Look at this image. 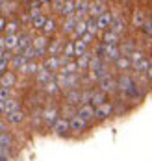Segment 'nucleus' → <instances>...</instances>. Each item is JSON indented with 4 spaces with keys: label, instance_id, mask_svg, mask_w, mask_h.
<instances>
[{
    "label": "nucleus",
    "instance_id": "1",
    "mask_svg": "<svg viewBox=\"0 0 152 161\" xmlns=\"http://www.w3.org/2000/svg\"><path fill=\"white\" fill-rule=\"evenodd\" d=\"M61 117V113H59V109L56 108V106H47L45 109H43V124L47 126V128H50L56 124V120Z\"/></svg>",
    "mask_w": 152,
    "mask_h": 161
},
{
    "label": "nucleus",
    "instance_id": "2",
    "mask_svg": "<svg viewBox=\"0 0 152 161\" xmlns=\"http://www.w3.org/2000/svg\"><path fill=\"white\" fill-rule=\"evenodd\" d=\"M97 83H99V91L106 93V95H110V93H115V91H117V80H115L111 74H108V76L100 78Z\"/></svg>",
    "mask_w": 152,
    "mask_h": 161
},
{
    "label": "nucleus",
    "instance_id": "3",
    "mask_svg": "<svg viewBox=\"0 0 152 161\" xmlns=\"http://www.w3.org/2000/svg\"><path fill=\"white\" fill-rule=\"evenodd\" d=\"M69 131H70V122H69V119H65V117H59L56 120V124L52 126V133L58 135V137H67Z\"/></svg>",
    "mask_w": 152,
    "mask_h": 161
},
{
    "label": "nucleus",
    "instance_id": "4",
    "mask_svg": "<svg viewBox=\"0 0 152 161\" xmlns=\"http://www.w3.org/2000/svg\"><path fill=\"white\" fill-rule=\"evenodd\" d=\"M69 122H70V131H72V133H76V135H80V133H84V131L89 130V122L84 120L80 115L70 117V119H69Z\"/></svg>",
    "mask_w": 152,
    "mask_h": 161
},
{
    "label": "nucleus",
    "instance_id": "5",
    "mask_svg": "<svg viewBox=\"0 0 152 161\" xmlns=\"http://www.w3.org/2000/svg\"><path fill=\"white\" fill-rule=\"evenodd\" d=\"M76 115H80V117H82L84 120H87V122L97 120V109H95L91 104H82V106H78Z\"/></svg>",
    "mask_w": 152,
    "mask_h": 161
},
{
    "label": "nucleus",
    "instance_id": "6",
    "mask_svg": "<svg viewBox=\"0 0 152 161\" xmlns=\"http://www.w3.org/2000/svg\"><path fill=\"white\" fill-rule=\"evenodd\" d=\"M65 104L78 108V106L82 104V91H80V89H70V91H65Z\"/></svg>",
    "mask_w": 152,
    "mask_h": 161
},
{
    "label": "nucleus",
    "instance_id": "7",
    "mask_svg": "<svg viewBox=\"0 0 152 161\" xmlns=\"http://www.w3.org/2000/svg\"><path fill=\"white\" fill-rule=\"evenodd\" d=\"M95 109H97V120H99V119L104 120V119H108V117H111V115L115 113V106H113L111 102H104L102 106L95 108Z\"/></svg>",
    "mask_w": 152,
    "mask_h": 161
},
{
    "label": "nucleus",
    "instance_id": "8",
    "mask_svg": "<svg viewBox=\"0 0 152 161\" xmlns=\"http://www.w3.org/2000/svg\"><path fill=\"white\" fill-rule=\"evenodd\" d=\"M104 11H108V9H106V4H102V2H99V0H91V4H89V9H87V17L99 19V17H100Z\"/></svg>",
    "mask_w": 152,
    "mask_h": 161
},
{
    "label": "nucleus",
    "instance_id": "9",
    "mask_svg": "<svg viewBox=\"0 0 152 161\" xmlns=\"http://www.w3.org/2000/svg\"><path fill=\"white\" fill-rule=\"evenodd\" d=\"M56 78V72H52L48 69H45L43 65H41V69H39V72L35 74V81L39 83V85H45V83H48L50 80Z\"/></svg>",
    "mask_w": 152,
    "mask_h": 161
},
{
    "label": "nucleus",
    "instance_id": "10",
    "mask_svg": "<svg viewBox=\"0 0 152 161\" xmlns=\"http://www.w3.org/2000/svg\"><path fill=\"white\" fill-rule=\"evenodd\" d=\"M110 30H111V32H115L117 35L124 33V30H126V20H124V17L119 15V13H113V22H111Z\"/></svg>",
    "mask_w": 152,
    "mask_h": 161
},
{
    "label": "nucleus",
    "instance_id": "11",
    "mask_svg": "<svg viewBox=\"0 0 152 161\" xmlns=\"http://www.w3.org/2000/svg\"><path fill=\"white\" fill-rule=\"evenodd\" d=\"M111 22H113V11H104V13L97 19V24H99V30H100V32L110 30Z\"/></svg>",
    "mask_w": 152,
    "mask_h": 161
},
{
    "label": "nucleus",
    "instance_id": "12",
    "mask_svg": "<svg viewBox=\"0 0 152 161\" xmlns=\"http://www.w3.org/2000/svg\"><path fill=\"white\" fill-rule=\"evenodd\" d=\"M6 120H8V124H11V126H20V124L26 120V113L22 111V109L13 111V113H9V115H6Z\"/></svg>",
    "mask_w": 152,
    "mask_h": 161
},
{
    "label": "nucleus",
    "instance_id": "13",
    "mask_svg": "<svg viewBox=\"0 0 152 161\" xmlns=\"http://www.w3.org/2000/svg\"><path fill=\"white\" fill-rule=\"evenodd\" d=\"M48 45H50V39L47 37V35H35L34 37V43H32V47H34L35 50H41V52H47V48H48Z\"/></svg>",
    "mask_w": 152,
    "mask_h": 161
},
{
    "label": "nucleus",
    "instance_id": "14",
    "mask_svg": "<svg viewBox=\"0 0 152 161\" xmlns=\"http://www.w3.org/2000/svg\"><path fill=\"white\" fill-rule=\"evenodd\" d=\"M39 69H41V65H39V63L34 59V61H28V63L24 65V67L19 70V72H20L22 76H35V74L39 72Z\"/></svg>",
    "mask_w": 152,
    "mask_h": 161
},
{
    "label": "nucleus",
    "instance_id": "15",
    "mask_svg": "<svg viewBox=\"0 0 152 161\" xmlns=\"http://www.w3.org/2000/svg\"><path fill=\"white\" fill-rule=\"evenodd\" d=\"M63 41L61 39H54L50 41V45H48V48H47V54L48 56H61L63 54Z\"/></svg>",
    "mask_w": 152,
    "mask_h": 161
},
{
    "label": "nucleus",
    "instance_id": "16",
    "mask_svg": "<svg viewBox=\"0 0 152 161\" xmlns=\"http://www.w3.org/2000/svg\"><path fill=\"white\" fill-rule=\"evenodd\" d=\"M19 37L20 33H11V35H4V48L13 52L19 47Z\"/></svg>",
    "mask_w": 152,
    "mask_h": 161
},
{
    "label": "nucleus",
    "instance_id": "17",
    "mask_svg": "<svg viewBox=\"0 0 152 161\" xmlns=\"http://www.w3.org/2000/svg\"><path fill=\"white\" fill-rule=\"evenodd\" d=\"M43 91H45L48 97H58V95L61 93V87H59V83L56 81V78H54V80H50L48 83L43 85Z\"/></svg>",
    "mask_w": 152,
    "mask_h": 161
},
{
    "label": "nucleus",
    "instance_id": "18",
    "mask_svg": "<svg viewBox=\"0 0 152 161\" xmlns=\"http://www.w3.org/2000/svg\"><path fill=\"white\" fill-rule=\"evenodd\" d=\"M56 30H58V22H56V19H54V17H48L47 22H45V26L41 28V33L47 35V37H50V35L56 33Z\"/></svg>",
    "mask_w": 152,
    "mask_h": 161
},
{
    "label": "nucleus",
    "instance_id": "19",
    "mask_svg": "<svg viewBox=\"0 0 152 161\" xmlns=\"http://www.w3.org/2000/svg\"><path fill=\"white\" fill-rule=\"evenodd\" d=\"M43 67L48 69L52 72H58L61 69V63H59V56H48L45 61H43Z\"/></svg>",
    "mask_w": 152,
    "mask_h": 161
},
{
    "label": "nucleus",
    "instance_id": "20",
    "mask_svg": "<svg viewBox=\"0 0 152 161\" xmlns=\"http://www.w3.org/2000/svg\"><path fill=\"white\" fill-rule=\"evenodd\" d=\"M17 83V76H15V72H11V70H8V72H4L2 74V78H0V87H13Z\"/></svg>",
    "mask_w": 152,
    "mask_h": 161
},
{
    "label": "nucleus",
    "instance_id": "21",
    "mask_svg": "<svg viewBox=\"0 0 152 161\" xmlns=\"http://www.w3.org/2000/svg\"><path fill=\"white\" fill-rule=\"evenodd\" d=\"M102 43L104 45H119L121 43V35H117L111 30H106V32L102 33Z\"/></svg>",
    "mask_w": 152,
    "mask_h": 161
},
{
    "label": "nucleus",
    "instance_id": "22",
    "mask_svg": "<svg viewBox=\"0 0 152 161\" xmlns=\"http://www.w3.org/2000/svg\"><path fill=\"white\" fill-rule=\"evenodd\" d=\"M145 22H147L145 11H143V9H135L134 13H132V24H134L135 28H143Z\"/></svg>",
    "mask_w": 152,
    "mask_h": 161
},
{
    "label": "nucleus",
    "instance_id": "23",
    "mask_svg": "<svg viewBox=\"0 0 152 161\" xmlns=\"http://www.w3.org/2000/svg\"><path fill=\"white\" fill-rule=\"evenodd\" d=\"M26 63H28V59H26L22 54H17V56L11 58V61H9V69H11V70H20Z\"/></svg>",
    "mask_w": 152,
    "mask_h": 161
},
{
    "label": "nucleus",
    "instance_id": "24",
    "mask_svg": "<svg viewBox=\"0 0 152 161\" xmlns=\"http://www.w3.org/2000/svg\"><path fill=\"white\" fill-rule=\"evenodd\" d=\"M119 50H121V56H130L135 48V41L134 39H128V41H124L122 45H119Z\"/></svg>",
    "mask_w": 152,
    "mask_h": 161
},
{
    "label": "nucleus",
    "instance_id": "25",
    "mask_svg": "<svg viewBox=\"0 0 152 161\" xmlns=\"http://www.w3.org/2000/svg\"><path fill=\"white\" fill-rule=\"evenodd\" d=\"M91 58H93V54H89V52H85L84 56L76 58V65H78V69H80V70H89V63H91Z\"/></svg>",
    "mask_w": 152,
    "mask_h": 161
},
{
    "label": "nucleus",
    "instance_id": "26",
    "mask_svg": "<svg viewBox=\"0 0 152 161\" xmlns=\"http://www.w3.org/2000/svg\"><path fill=\"white\" fill-rule=\"evenodd\" d=\"M74 13H76V0H65L61 15L67 19V17H74Z\"/></svg>",
    "mask_w": 152,
    "mask_h": 161
},
{
    "label": "nucleus",
    "instance_id": "27",
    "mask_svg": "<svg viewBox=\"0 0 152 161\" xmlns=\"http://www.w3.org/2000/svg\"><path fill=\"white\" fill-rule=\"evenodd\" d=\"M76 24H78V20H76L74 17H67V19L63 20V33H65V35H69V33H74Z\"/></svg>",
    "mask_w": 152,
    "mask_h": 161
},
{
    "label": "nucleus",
    "instance_id": "28",
    "mask_svg": "<svg viewBox=\"0 0 152 161\" xmlns=\"http://www.w3.org/2000/svg\"><path fill=\"white\" fill-rule=\"evenodd\" d=\"M104 102H108V95L102 93V91H95V95H93V98H91V106H93V108H99V106H102Z\"/></svg>",
    "mask_w": 152,
    "mask_h": 161
},
{
    "label": "nucleus",
    "instance_id": "29",
    "mask_svg": "<svg viewBox=\"0 0 152 161\" xmlns=\"http://www.w3.org/2000/svg\"><path fill=\"white\" fill-rule=\"evenodd\" d=\"M4 106H6V115H9V113L20 109V100H17V98H9V100L4 102Z\"/></svg>",
    "mask_w": 152,
    "mask_h": 161
},
{
    "label": "nucleus",
    "instance_id": "30",
    "mask_svg": "<svg viewBox=\"0 0 152 161\" xmlns=\"http://www.w3.org/2000/svg\"><path fill=\"white\" fill-rule=\"evenodd\" d=\"M87 43H84V39H76L74 41V58H80V56H84L85 52H87Z\"/></svg>",
    "mask_w": 152,
    "mask_h": 161
},
{
    "label": "nucleus",
    "instance_id": "31",
    "mask_svg": "<svg viewBox=\"0 0 152 161\" xmlns=\"http://www.w3.org/2000/svg\"><path fill=\"white\" fill-rule=\"evenodd\" d=\"M84 33H87V19H85V20H78V24H76V28H74V33H72V35H74L76 39H80Z\"/></svg>",
    "mask_w": 152,
    "mask_h": 161
},
{
    "label": "nucleus",
    "instance_id": "32",
    "mask_svg": "<svg viewBox=\"0 0 152 161\" xmlns=\"http://www.w3.org/2000/svg\"><path fill=\"white\" fill-rule=\"evenodd\" d=\"M115 67H117L119 70H128V69L132 67V61H130L128 56H121L117 61H115Z\"/></svg>",
    "mask_w": 152,
    "mask_h": 161
},
{
    "label": "nucleus",
    "instance_id": "33",
    "mask_svg": "<svg viewBox=\"0 0 152 161\" xmlns=\"http://www.w3.org/2000/svg\"><path fill=\"white\" fill-rule=\"evenodd\" d=\"M0 11L2 15H11L13 11H17V2H4L0 6Z\"/></svg>",
    "mask_w": 152,
    "mask_h": 161
},
{
    "label": "nucleus",
    "instance_id": "34",
    "mask_svg": "<svg viewBox=\"0 0 152 161\" xmlns=\"http://www.w3.org/2000/svg\"><path fill=\"white\" fill-rule=\"evenodd\" d=\"M150 65H152V63H150V61H149V59H147V58H145V59H141L139 63L132 65V69H134V70H135V72H137V74H141V72H147Z\"/></svg>",
    "mask_w": 152,
    "mask_h": 161
},
{
    "label": "nucleus",
    "instance_id": "35",
    "mask_svg": "<svg viewBox=\"0 0 152 161\" xmlns=\"http://www.w3.org/2000/svg\"><path fill=\"white\" fill-rule=\"evenodd\" d=\"M20 30V22L19 20H8V24H6V35H11V33H19Z\"/></svg>",
    "mask_w": 152,
    "mask_h": 161
},
{
    "label": "nucleus",
    "instance_id": "36",
    "mask_svg": "<svg viewBox=\"0 0 152 161\" xmlns=\"http://www.w3.org/2000/svg\"><path fill=\"white\" fill-rule=\"evenodd\" d=\"M47 19H48V17H45V15H43V13H41V15L34 17L30 24H32V28H35V30H41V28L45 26V22H47Z\"/></svg>",
    "mask_w": 152,
    "mask_h": 161
},
{
    "label": "nucleus",
    "instance_id": "37",
    "mask_svg": "<svg viewBox=\"0 0 152 161\" xmlns=\"http://www.w3.org/2000/svg\"><path fill=\"white\" fill-rule=\"evenodd\" d=\"M87 32L93 33V35H97V33L100 32V30H99V24H97V19L87 17Z\"/></svg>",
    "mask_w": 152,
    "mask_h": 161
},
{
    "label": "nucleus",
    "instance_id": "38",
    "mask_svg": "<svg viewBox=\"0 0 152 161\" xmlns=\"http://www.w3.org/2000/svg\"><path fill=\"white\" fill-rule=\"evenodd\" d=\"M0 145L6 146V148H11V146H13V137H11L8 131L2 133V135H0Z\"/></svg>",
    "mask_w": 152,
    "mask_h": 161
},
{
    "label": "nucleus",
    "instance_id": "39",
    "mask_svg": "<svg viewBox=\"0 0 152 161\" xmlns=\"http://www.w3.org/2000/svg\"><path fill=\"white\" fill-rule=\"evenodd\" d=\"M63 56H67L69 59H72V58H74V41L65 43V47H63Z\"/></svg>",
    "mask_w": 152,
    "mask_h": 161
},
{
    "label": "nucleus",
    "instance_id": "40",
    "mask_svg": "<svg viewBox=\"0 0 152 161\" xmlns=\"http://www.w3.org/2000/svg\"><path fill=\"white\" fill-rule=\"evenodd\" d=\"M9 98H13V89H9V87H0V100L6 102V100H9Z\"/></svg>",
    "mask_w": 152,
    "mask_h": 161
},
{
    "label": "nucleus",
    "instance_id": "41",
    "mask_svg": "<svg viewBox=\"0 0 152 161\" xmlns=\"http://www.w3.org/2000/svg\"><path fill=\"white\" fill-rule=\"evenodd\" d=\"M128 58H130V61H132V65H135V63H139L141 59H145V54H143L141 50H134V52H132V54H130Z\"/></svg>",
    "mask_w": 152,
    "mask_h": 161
},
{
    "label": "nucleus",
    "instance_id": "42",
    "mask_svg": "<svg viewBox=\"0 0 152 161\" xmlns=\"http://www.w3.org/2000/svg\"><path fill=\"white\" fill-rule=\"evenodd\" d=\"M93 95H95V89H85V91H82V104H91ZM82 104H80V106H82Z\"/></svg>",
    "mask_w": 152,
    "mask_h": 161
},
{
    "label": "nucleus",
    "instance_id": "43",
    "mask_svg": "<svg viewBox=\"0 0 152 161\" xmlns=\"http://www.w3.org/2000/svg\"><path fill=\"white\" fill-rule=\"evenodd\" d=\"M63 6H65V0H52V9H54V13H59V15H61Z\"/></svg>",
    "mask_w": 152,
    "mask_h": 161
},
{
    "label": "nucleus",
    "instance_id": "44",
    "mask_svg": "<svg viewBox=\"0 0 152 161\" xmlns=\"http://www.w3.org/2000/svg\"><path fill=\"white\" fill-rule=\"evenodd\" d=\"M141 30H143V33H147V35H150L152 37V19H147V22L143 24Z\"/></svg>",
    "mask_w": 152,
    "mask_h": 161
},
{
    "label": "nucleus",
    "instance_id": "45",
    "mask_svg": "<svg viewBox=\"0 0 152 161\" xmlns=\"http://www.w3.org/2000/svg\"><path fill=\"white\" fill-rule=\"evenodd\" d=\"M26 8H28V11H32V9H41L43 6L39 4V0H30V2L26 4Z\"/></svg>",
    "mask_w": 152,
    "mask_h": 161
},
{
    "label": "nucleus",
    "instance_id": "46",
    "mask_svg": "<svg viewBox=\"0 0 152 161\" xmlns=\"http://www.w3.org/2000/svg\"><path fill=\"white\" fill-rule=\"evenodd\" d=\"M80 39H84V43H87V45H91V43H93V39H95V35L87 32V33H84V35H82Z\"/></svg>",
    "mask_w": 152,
    "mask_h": 161
},
{
    "label": "nucleus",
    "instance_id": "47",
    "mask_svg": "<svg viewBox=\"0 0 152 161\" xmlns=\"http://www.w3.org/2000/svg\"><path fill=\"white\" fill-rule=\"evenodd\" d=\"M6 24H8L6 17H4V15H0V32H4V30H6Z\"/></svg>",
    "mask_w": 152,
    "mask_h": 161
},
{
    "label": "nucleus",
    "instance_id": "48",
    "mask_svg": "<svg viewBox=\"0 0 152 161\" xmlns=\"http://www.w3.org/2000/svg\"><path fill=\"white\" fill-rule=\"evenodd\" d=\"M6 131H8V128H6V122H4V120H0V135H2V133H6Z\"/></svg>",
    "mask_w": 152,
    "mask_h": 161
},
{
    "label": "nucleus",
    "instance_id": "49",
    "mask_svg": "<svg viewBox=\"0 0 152 161\" xmlns=\"http://www.w3.org/2000/svg\"><path fill=\"white\" fill-rule=\"evenodd\" d=\"M0 115H6V106H4L2 100H0Z\"/></svg>",
    "mask_w": 152,
    "mask_h": 161
},
{
    "label": "nucleus",
    "instance_id": "50",
    "mask_svg": "<svg viewBox=\"0 0 152 161\" xmlns=\"http://www.w3.org/2000/svg\"><path fill=\"white\" fill-rule=\"evenodd\" d=\"M145 74H147V78H149V80L152 81V65H150V67H149V70H147Z\"/></svg>",
    "mask_w": 152,
    "mask_h": 161
},
{
    "label": "nucleus",
    "instance_id": "51",
    "mask_svg": "<svg viewBox=\"0 0 152 161\" xmlns=\"http://www.w3.org/2000/svg\"><path fill=\"white\" fill-rule=\"evenodd\" d=\"M6 52H8V50L0 48V59H4V58H6Z\"/></svg>",
    "mask_w": 152,
    "mask_h": 161
},
{
    "label": "nucleus",
    "instance_id": "52",
    "mask_svg": "<svg viewBox=\"0 0 152 161\" xmlns=\"http://www.w3.org/2000/svg\"><path fill=\"white\" fill-rule=\"evenodd\" d=\"M41 6H47V4H52V0H39Z\"/></svg>",
    "mask_w": 152,
    "mask_h": 161
},
{
    "label": "nucleus",
    "instance_id": "53",
    "mask_svg": "<svg viewBox=\"0 0 152 161\" xmlns=\"http://www.w3.org/2000/svg\"><path fill=\"white\" fill-rule=\"evenodd\" d=\"M4 2H17V0H4Z\"/></svg>",
    "mask_w": 152,
    "mask_h": 161
},
{
    "label": "nucleus",
    "instance_id": "54",
    "mask_svg": "<svg viewBox=\"0 0 152 161\" xmlns=\"http://www.w3.org/2000/svg\"><path fill=\"white\" fill-rule=\"evenodd\" d=\"M99 2H102V4H106V2H108V0H99Z\"/></svg>",
    "mask_w": 152,
    "mask_h": 161
},
{
    "label": "nucleus",
    "instance_id": "55",
    "mask_svg": "<svg viewBox=\"0 0 152 161\" xmlns=\"http://www.w3.org/2000/svg\"><path fill=\"white\" fill-rule=\"evenodd\" d=\"M2 4H4V0H0V6H2Z\"/></svg>",
    "mask_w": 152,
    "mask_h": 161
},
{
    "label": "nucleus",
    "instance_id": "56",
    "mask_svg": "<svg viewBox=\"0 0 152 161\" xmlns=\"http://www.w3.org/2000/svg\"><path fill=\"white\" fill-rule=\"evenodd\" d=\"M2 37H4V35H2V32H0V39H2Z\"/></svg>",
    "mask_w": 152,
    "mask_h": 161
},
{
    "label": "nucleus",
    "instance_id": "57",
    "mask_svg": "<svg viewBox=\"0 0 152 161\" xmlns=\"http://www.w3.org/2000/svg\"><path fill=\"white\" fill-rule=\"evenodd\" d=\"M2 74H4V72H0V78H2Z\"/></svg>",
    "mask_w": 152,
    "mask_h": 161
}]
</instances>
